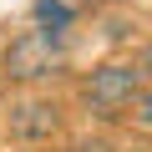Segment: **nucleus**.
<instances>
[{
    "mask_svg": "<svg viewBox=\"0 0 152 152\" xmlns=\"http://www.w3.org/2000/svg\"><path fill=\"white\" fill-rule=\"evenodd\" d=\"M137 91H142V71L132 61H107V66H96L86 81H81V107L96 122H117V117L132 112Z\"/></svg>",
    "mask_w": 152,
    "mask_h": 152,
    "instance_id": "f257e3e1",
    "label": "nucleus"
},
{
    "mask_svg": "<svg viewBox=\"0 0 152 152\" xmlns=\"http://www.w3.org/2000/svg\"><path fill=\"white\" fill-rule=\"evenodd\" d=\"M61 61H66V31H51V26L20 31L5 46V76H10V81H26V86L56 76Z\"/></svg>",
    "mask_w": 152,
    "mask_h": 152,
    "instance_id": "f03ea898",
    "label": "nucleus"
},
{
    "mask_svg": "<svg viewBox=\"0 0 152 152\" xmlns=\"http://www.w3.org/2000/svg\"><path fill=\"white\" fill-rule=\"evenodd\" d=\"M5 127H10V137H15V142L41 147V142L61 137L66 112H61V102H51V96H20V102H10V107H5Z\"/></svg>",
    "mask_w": 152,
    "mask_h": 152,
    "instance_id": "7ed1b4c3",
    "label": "nucleus"
},
{
    "mask_svg": "<svg viewBox=\"0 0 152 152\" xmlns=\"http://www.w3.org/2000/svg\"><path fill=\"white\" fill-rule=\"evenodd\" d=\"M36 20L51 26V31H66L71 26V5L66 0H36Z\"/></svg>",
    "mask_w": 152,
    "mask_h": 152,
    "instance_id": "20e7f679",
    "label": "nucleus"
},
{
    "mask_svg": "<svg viewBox=\"0 0 152 152\" xmlns=\"http://www.w3.org/2000/svg\"><path fill=\"white\" fill-rule=\"evenodd\" d=\"M127 117H132L142 132H152V86H142V91H137V102H132V112H127Z\"/></svg>",
    "mask_w": 152,
    "mask_h": 152,
    "instance_id": "39448f33",
    "label": "nucleus"
},
{
    "mask_svg": "<svg viewBox=\"0 0 152 152\" xmlns=\"http://www.w3.org/2000/svg\"><path fill=\"white\" fill-rule=\"evenodd\" d=\"M61 152H112V142H102V137H86V142H71V147H61Z\"/></svg>",
    "mask_w": 152,
    "mask_h": 152,
    "instance_id": "423d86ee",
    "label": "nucleus"
},
{
    "mask_svg": "<svg viewBox=\"0 0 152 152\" xmlns=\"http://www.w3.org/2000/svg\"><path fill=\"white\" fill-rule=\"evenodd\" d=\"M137 71H142V81H152V41H147V51H142V61H137Z\"/></svg>",
    "mask_w": 152,
    "mask_h": 152,
    "instance_id": "0eeeda50",
    "label": "nucleus"
}]
</instances>
